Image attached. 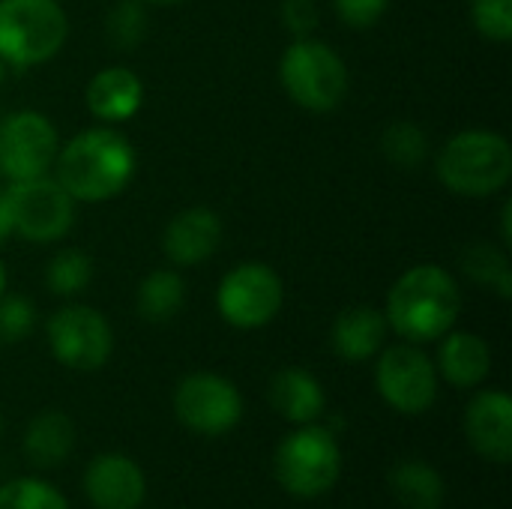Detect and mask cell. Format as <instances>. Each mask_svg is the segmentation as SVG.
<instances>
[{
  "label": "cell",
  "mask_w": 512,
  "mask_h": 509,
  "mask_svg": "<svg viewBox=\"0 0 512 509\" xmlns=\"http://www.w3.org/2000/svg\"><path fill=\"white\" fill-rule=\"evenodd\" d=\"M57 183L81 204L117 198L135 177V147L117 129H84L57 150Z\"/></svg>",
  "instance_id": "6da1fadb"
},
{
  "label": "cell",
  "mask_w": 512,
  "mask_h": 509,
  "mask_svg": "<svg viewBox=\"0 0 512 509\" xmlns=\"http://www.w3.org/2000/svg\"><path fill=\"white\" fill-rule=\"evenodd\" d=\"M0 509H69L63 492L36 477H18L0 486Z\"/></svg>",
  "instance_id": "484cf974"
},
{
  "label": "cell",
  "mask_w": 512,
  "mask_h": 509,
  "mask_svg": "<svg viewBox=\"0 0 512 509\" xmlns=\"http://www.w3.org/2000/svg\"><path fill=\"white\" fill-rule=\"evenodd\" d=\"M390 489L396 501L408 509H441L447 498V483L435 465L423 459H405L390 468Z\"/></svg>",
  "instance_id": "44dd1931"
},
{
  "label": "cell",
  "mask_w": 512,
  "mask_h": 509,
  "mask_svg": "<svg viewBox=\"0 0 512 509\" xmlns=\"http://www.w3.org/2000/svg\"><path fill=\"white\" fill-rule=\"evenodd\" d=\"M69 33L57 0H0V60L27 69L51 60Z\"/></svg>",
  "instance_id": "5b68a950"
},
{
  "label": "cell",
  "mask_w": 512,
  "mask_h": 509,
  "mask_svg": "<svg viewBox=\"0 0 512 509\" xmlns=\"http://www.w3.org/2000/svg\"><path fill=\"white\" fill-rule=\"evenodd\" d=\"M105 33L114 48H135L147 36V9L141 0H117L105 18Z\"/></svg>",
  "instance_id": "4316f807"
},
{
  "label": "cell",
  "mask_w": 512,
  "mask_h": 509,
  "mask_svg": "<svg viewBox=\"0 0 512 509\" xmlns=\"http://www.w3.org/2000/svg\"><path fill=\"white\" fill-rule=\"evenodd\" d=\"M336 6V15L354 27V30H366L372 27L375 21H381V15L387 12L390 0H333Z\"/></svg>",
  "instance_id": "f546056e"
},
{
  "label": "cell",
  "mask_w": 512,
  "mask_h": 509,
  "mask_svg": "<svg viewBox=\"0 0 512 509\" xmlns=\"http://www.w3.org/2000/svg\"><path fill=\"white\" fill-rule=\"evenodd\" d=\"M390 324L381 309L375 306H351L345 309L330 330V342L339 360L345 363H366L372 360L387 342Z\"/></svg>",
  "instance_id": "ac0fdd59"
},
{
  "label": "cell",
  "mask_w": 512,
  "mask_h": 509,
  "mask_svg": "<svg viewBox=\"0 0 512 509\" xmlns=\"http://www.w3.org/2000/svg\"><path fill=\"white\" fill-rule=\"evenodd\" d=\"M6 291V267H3V261H0V294Z\"/></svg>",
  "instance_id": "e575fe53"
},
{
  "label": "cell",
  "mask_w": 512,
  "mask_h": 509,
  "mask_svg": "<svg viewBox=\"0 0 512 509\" xmlns=\"http://www.w3.org/2000/svg\"><path fill=\"white\" fill-rule=\"evenodd\" d=\"M512 177V147L501 132L465 129L456 132L438 156V180L465 198H489Z\"/></svg>",
  "instance_id": "3957f363"
},
{
  "label": "cell",
  "mask_w": 512,
  "mask_h": 509,
  "mask_svg": "<svg viewBox=\"0 0 512 509\" xmlns=\"http://www.w3.org/2000/svg\"><path fill=\"white\" fill-rule=\"evenodd\" d=\"M93 279V261L81 249H60L45 267V285L57 297L81 294Z\"/></svg>",
  "instance_id": "cb8c5ba5"
},
{
  "label": "cell",
  "mask_w": 512,
  "mask_h": 509,
  "mask_svg": "<svg viewBox=\"0 0 512 509\" xmlns=\"http://www.w3.org/2000/svg\"><path fill=\"white\" fill-rule=\"evenodd\" d=\"M465 435L471 447L495 462L507 465L512 459V399L504 390H483L465 408Z\"/></svg>",
  "instance_id": "5bb4252c"
},
{
  "label": "cell",
  "mask_w": 512,
  "mask_h": 509,
  "mask_svg": "<svg viewBox=\"0 0 512 509\" xmlns=\"http://www.w3.org/2000/svg\"><path fill=\"white\" fill-rule=\"evenodd\" d=\"M3 78H6V63L0 60V84H3Z\"/></svg>",
  "instance_id": "d590c367"
},
{
  "label": "cell",
  "mask_w": 512,
  "mask_h": 509,
  "mask_svg": "<svg viewBox=\"0 0 512 509\" xmlns=\"http://www.w3.org/2000/svg\"><path fill=\"white\" fill-rule=\"evenodd\" d=\"M501 240H504V246H510L512 243V204L510 201H504V210H501Z\"/></svg>",
  "instance_id": "d6a6232c"
},
{
  "label": "cell",
  "mask_w": 512,
  "mask_h": 509,
  "mask_svg": "<svg viewBox=\"0 0 512 509\" xmlns=\"http://www.w3.org/2000/svg\"><path fill=\"white\" fill-rule=\"evenodd\" d=\"M84 495L96 509H138L147 495V477L135 459L102 453L84 471Z\"/></svg>",
  "instance_id": "4fadbf2b"
},
{
  "label": "cell",
  "mask_w": 512,
  "mask_h": 509,
  "mask_svg": "<svg viewBox=\"0 0 512 509\" xmlns=\"http://www.w3.org/2000/svg\"><path fill=\"white\" fill-rule=\"evenodd\" d=\"M0 432H3V417H0Z\"/></svg>",
  "instance_id": "8d00e7d4"
},
{
  "label": "cell",
  "mask_w": 512,
  "mask_h": 509,
  "mask_svg": "<svg viewBox=\"0 0 512 509\" xmlns=\"http://www.w3.org/2000/svg\"><path fill=\"white\" fill-rule=\"evenodd\" d=\"M381 150H384V156L393 165H399V168H417L429 156V138H426V132L417 123L399 120V123H393V126L384 129Z\"/></svg>",
  "instance_id": "d4e9b609"
},
{
  "label": "cell",
  "mask_w": 512,
  "mask_h": 509,
  "mask_svg": "<svg viewBox=\"0 0 512 509\" xmlns=\"http://www.w3.org/2000/svg\"><path fill=\"white\" fill-rule=\"evenodd\" d=\"M267 396H270L273 411L294 426L318 423L327 408V393L321 381L309 369H300V366L279 369L270 381Z\"/></svg>",
  "instance_id": "e0dca14e"
},
{
  "label": "cell",
  "mask_w": 512,
  "mask_h": 509,
  "mask_svg": "<svg viewBox=\"0 0 512 509\" xmlns=\"http://www.w3.org/2000/svg\"><path fill=\"white\" fill-rule=\"evenodd\" d=\"M462 270L483 288L495 291L501 300H510L512 297V270L510 258L504 249H498L495 243H471L465 252H462Z\"/></svg>",
  "instance_id": "603a6c76"
},
{
  "label": "cell",
  "mask_w": 512,
  "mask_h": 509,
  "mask_svg": "<svg viewBox=\"0 0 512 509\" xmlns=\"http://www.w3.org/2000/svg\"><path fill=\"white\" fill-rule=\"evenodd\" d=\"M471 21L480 36L492 42L512 39V0H474Z\"/></svg>",
  "instance_id": "f1b7e54d"
},
{
  "label": "cell",
  "mask_w": 512,
  "mask_h": 509,
  "mask_svg": "<svg viewBox=\"0 0 512 509\" xmlns=\"http://www.w3.org/2000/svg\"><path fill=\"white\" fill-rule=\"evenodd\" d=\"M60 138L39 111H15L0 120V177L9 183L42 177L54 168Z\"/></svg>",
  "instance_id": "8fae6325"
},
{
  "label": "cell",
  "mask_w": 512,
  "mask_h": 509,
  "mask_svg": "<svg viewBox=\"0 0 512 509\" xmlns=\"http://www.w3.org/2000/svg\"><path fill=\"white\" fill-rule=\"evenodd\" d=\"M24 456L36 468L63 465L75 447V423L63 411H42L24 429Z\"/></svg>",
  "instance_id": "ffe728a7"
},
{
  "label": "cell",
  "mask_w": 512,
  "mask_h": 509,
  "mask_svg": "<svg viewBox=\"0 0 512 509\" xmlns=\"http://www.w3.org/2000/svg\"><path fill=\"white\" fill-rule=\"evenodd\" d=\"M462 315V291L453 273L438 264L405 270L387 294L384 318L393 333L411 345L435 342L456 327Z\"/></svg>",
  "instance_id": "7a4b0ae2"
},
{
  "label": "cell",
  "mask_w": 512,
  "mask_h": 509,
  "mask_svg": "<svg viewBox=\"0 0 512 509\" xmlns=\"http://www.w3.org/2000/svg\"><path fill=\"white\" fill-rule=\"evenodd\" d=\"M48 348L54 360L75 372H96L111 360L114 333L102 312L84 303L57 309L45 324Z\"/></svg>",
  "instance_id": "9c48e42d"
},
{
  "label": "cell",
  "mask_w": 512,
  "mask_h": 509,
  "mask_svg": "<svg viewBox=\"0 0 512 509\" xmlns=\"http://www.w3.org/2000/svg\"><path fill=\"white\" fill-rule=\"evenodd\" d=\"M6 237H12V225H9V210H6V192L0 189V246L6 243Z\"/></svg>",
  "instance_id": "1f68e13d"
},
{
  "label": "cell",
  "mask_w": 512,
  "mask_h": 509,
  "mask_svg": "<svg viewBox=\"0 0 512 509\" xmlns=\"http://www.w3.org/2000/svg\"><path fill=\"white\" fill-rule=\"evenodd\" d=\"M273 474L279 486L300 501H315L327 495L342 477V450L336 435L318 423L297 426L279 444Z\"/></svg>",
  "instance_id": "277c9868"
},
{
  "label": "cell",
  "mask_w": 512,
  "mask_h": 509,
  "mask_svg": "<svg viewBox=\"0 0 512 509\" xmlns=\"http://www.w3.org/2000/svg\"><path fill=\"white\" fill-rule=\"evenodd\" d=\"M285 300L282 279L273 267L261 261H243L231 267L216 288V309L222 321L237 330L267 327Z\"/></svg>",
  "instance_id": "ba28073f"
},
{
  "label": "cell",
  "mask_w": 512,
  "mask_h": 509,
  "mask_svg": "<svg viewBox=\"0 0 512 509\" xmlns=\"http://www.w3.org/2000/svg\"><path fill=\"white\" fill-rule=\"evenodd\" d=\"M36 324V306L21 294H0V345H15L30 336Z\"/></svg>",
  "instance_id": "83f0119b"
},
{
  "label": "cell",
  "mask_w": 512,
  "mask_h": 509,
  "mask_svg": "<svg viewBox=\"0 0 512 509\" xmlns=\"http://www.w3.org/2000/svg\"><path fill=\"white\" fill-rule=\"evenodd\" d=\"M6 210L12 234L30 243H54L69 234L75 222V198L57 183V177H33L9 183Z\"/></svg>",
  "instance_id": "52a82bcc"
},
{
  "label": "cell",
  "mask_w": 512,
  "mask_h": 509,
  "mask_svg": "<svg viewBox=\"0 0 512 509\" xmlns=\"http://www.w3.org/2000/svg\"><path fill=\"white\" fill-rule=\"evenodd\" d=\"M222 243V219L210 207H189L177 213L165 234L162 249L174 267H195L207 261Z\"/></svg>",
  "instance_id": "9a60e30c"
},
{
  "label": "cell",
  "mask_w": 512,
  "mask_h": 509,
  "mask_svg": "<svg viewBox=\"0 0 512 509\" xmlns=\"http://www.w3.org/2000/svg\"><path fill=\"white\" fill-rule=\"evenodd\" d=\"M174 414L189 432L219 438L237 429L243 417V396L228 378L216 372H195L177 384Z\"/></svg>",
  "instance_id": "30bf717a"
},
{
  "label": "cell",
  "mask_w": 512,
  "mask_h": 509,
  "mask_svg": "<svg viewBox=\"0 0 512 509\" xmlns=\"http://www.w3.org/2000/svg\"><path fill=\"white\" fill-rule=\"evenodd\" d=\"M381 399L399 414H426L438 399V369L417 345H393L375 366Z\"/></svg>",
  "instance_id": "7c38bea8"
},
{
  "label": "cell",
  "mask_w": 512,
  "mask_h": 509,
  "mask_svg": "<svg viewBox=\"0 0 512 509\" xmlns=\"http://www.w3.org/2000/svg\"><path fill=\"white\" fill-rule=\"evenodd\" d=\"M141 3H153V6H177L183 0H141Z\"/></svg>",
  "instance_id": "836d02e7"
},
{
  "label": "cell",
  "mask_w": 512,
  "mask_h": 509,
  "mask_svg": "<svg viewBox=\"0 0 512 509\" xmlns=\"http://www.w3.org/2000/svg\"><path fill=\"white\" fill-rule=\"evenodd\" d=\"M441 351H438V372L447 384L459 390L480 387L489 372H492V348L483 336L468 333V330H450L441 336Z\"/></svg>",
  "instance_id": "d6986e66"
},
{
  "label": "cell",
  "mask_w": 512,
  "mask_h": 509,
  "mask_svg": "<svg viewBox=\"0 0 512 509\" xmlns=\"http://www.w3.org/2000/svg\"><path fill=\"white\" fill-rule=\"evenodd\" d=\"M183 303H186V282L177 270H168V267L147 273L135 294L138 315L150 324L171 321L183 309Z\"/></svg>",
  "instance_id": "7402d4cb"
},
{
  "label": "cell",
  "mask_w": 512,
  "mask_h": 509,
  "mask_svg": "<svg viewBox=\"0 0 512 509\" xmlns=\"http://www.w3.org/2000/svg\"><path fill=\"white\" fill-rule=\"evenodd\" d=\"M279 78L291 102L306 111H333L348 93L345 60L321 39H294L279 63Z\"/></svg>",
  "instance_id": "8992f818"
},
{
  "label": "cell",
  "mask_w": 512,
  "mask_h": 509,
  "mask_svg": "<svg viewBox=\"0 0 512 509\" xmlns=\"http://www.w3.org/2000/svg\"><path fill=\"white\" fill-rule=\"evenodd\" d=\"M282 21L297 36L306 39L318 27V6L315 0H285L282 3Z\"/></svg>",
  "instance_id": "4dcf8cb0"
},
{
  "label": "cell",
  "mask_w": 512,
  "mask_h": 509,
  "mask_svg": "<svg viewBox=\"0 0 512 509\" xmlns=\"http://www.w3.org/2000/svg\"><path fill=\"white\" fill-rule=\"evenodd\" d=\"M84 102L96 120L123 123L138 114V108L144 102V84L126 66H105L90 78V84L84 90Z\"/></svg>",
  "instance_id": "2e32d148"
}]
</instances>
